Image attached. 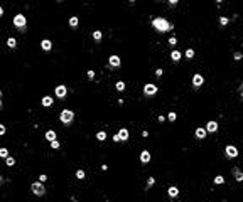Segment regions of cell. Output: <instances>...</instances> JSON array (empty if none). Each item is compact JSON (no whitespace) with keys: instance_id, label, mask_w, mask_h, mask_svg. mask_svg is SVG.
<instances>
[{"instance_id":"484cf974","label":"cell","mask_w":243,"mask_h":202,"mask_svg":"<svg viewBox=\"0 0 243 202\" xmlns=\"http://www.w3.org/2000/svg\"><path fill=\"white\" fill-rule=\"evenodd\" d=\"M184 56L187 57V59H192V57H194V50H192V49H187V50L184 52Z\"/></svg>"},{"instance_id":"9c48e42d","label":"cell","mask_w":243,"mask_h":202,"mask_svg":"<svg viewBox=\"0 0 243 202\" xmlns=\"http://www.w3.org/2000/svg\"><path fill=\"white\" fill-rule=\"evenodd\" d=\"M203 83H204L203 74H194V76H192V88H194V89H198L199 86H203Z\"/></svg>"},{"instance_id":"ffe728a7","label":"cell","mask_w":243,"mask_h":202,"mask_svg":"<svg viewBox=\"0 0 243 202\" xmlns=\"http://www.w3.org/2000/svg\"><path fill=\"white\" fill-rule=\"evenodd\" d=\"M7 46H9L10 49H15L17 47V41L14 37H9V39H7Z\"/></svg>"},{"instance_id":"2e32d148","label":"cell","mask_w":243,"mask_h":202,"mask_svg":"<svg viewBox=\"0 0 243 202\" xmlns=\"http://www.w3.org/2000/svg\"><path fill=\"white\" fill-rule=\"evenodd\" d=\"M181 57H182V54H181L177 49H174L172 52H171V59H172L174 63H179V61H181Z\"/></svg>"},{"instance_id":"e0dca14e","label":"cell","mask_w":243,"mask_h":202,"mask_svg":"<svg viewBox=\"0 0 243 202\" xmlns=\"http://www.w3.org/2000/svg\"><path fill=\"white\" fill-rule=\"evenodd\" d=\"M118 136H120L122 142H127L128 136H130V135H128V130H127V128H122L120 131H118Z\"/></svg>"},{"instance_id":"30bf717a","label":"cell","mask_w":243,"mask_h":202,"mask_svg":"<svg viewBox=\"0 0 243 202\" xmlns=\"http://www.w3.org/2000/svg\"><path fill=\"white\" fill-rule=\"evenodd\" d=\"M231 174L235 175V180H237V182H243V172H241L238 167H233V168H231Z\"/></svg>"},{"instance_id":"7bdbcfd3","label":"cell","mask_w":243,"mask_h":202,"mask_svg":"<svg viewBox=\"0 0 243 202\" xmlns=\"http://www.w3.org/2000/svg\"><path fill=\"white\" fill-rule=\"evenodd\" d=\"M2 15H3V9L0 7V17H2Z\"/></svg>"},{"instance_id":"681fc988","label":"cell","mask_w":243,"mask_h":202,"mask_svg":"<svg viewBox=\"0 0 243 202\" xmlns=\"http://www.w3.org/2000/svg\"><path fill=\"white\" fill-rule=\"evenodd\" d=\"M58 2H61V0H58Z\"/></svg>"},{"instance_id":"5b68a950","label":"cell","mask_w":243,"mask_h":202,"mask_svg":"<svg viewBox=\"0 0 243 202\" xmlns=\"http://www.w3.org/2000/svg\"><path fill=\"white\" fill-rule=\"evenodd\" d=\"M144 95L145 96H155L157 95V86L155 84H150V83H149V84H145L144 86Z\"/></svg>"},{"instance_id":"52a82bcc","label":"cell","mask_w":243,"mask_h":202,"mask_svg":"<svg viewBox=\"0 0 243 202\" xmlns=\"http://www.w3.org/2000/svg\"><path fill=\"white\" fill-rule=\"evenodd\" d=\"M120 64H122V61H120V57L117 56V54H113V56L108 57V66L112 67V69H117V67H120Z\"/></svg>"},{"instance_id":"3957f363","label":"cell","mask_w":243,"mask_h":202,"mask_svg":"<svg viewBox=\"0 0 243 202\" xmlns=\"http://www.w3.org/2000/svg\"><path fill=\"white\" fill-rule=\"evenodd\" d=\"M26 25H27V19L24 14H17V15L14 17V27H17L19 30H24Z\"/></svg>"},{"instance_id":"9a60e30c","label":"cell","mask_w":243,"mask_h":202,"mask_svg":"<svg viewBox=\"0 0 243 202\" xmlns=\"http://www.w3.org/2000/svg\"><path fill=\"white\" fill-rule=\"evenodd\" d=\"M167 194H169V197H172V199H176L177 196H179V189H177V187H169V189H167Z\"/></svg>"},{"instance_id":"d4e9b609","label":"cell","mask_w":243,"mask_h":202,"mask_svg":"<svg viewBox=\"0 0 243 202\" xmlns=\"http://www.w3.org/2000/svg\"><path fill=\"white\" fill-rule=\"evenodd\" d=\"M105 138H106V131H98V133H96V140H100V142H103Z\"/></svg>"},{"instance_id":"7dc6e473","label":"cell","mask_w":243,"mask_h":202,"mask_svg":"<svg viewBox=\"0 0 243 202\" xmlns=\"http://www.w3.org/2000/svg\"><path fill=\"white\" fill-rule=\"evenodd\" d=\"M0 98H2V91H0Z\"/></svg>"},{"instance_id":"7c38bea8","label":"cell","mask_w":243,"mask_h":202,"mask_svg":"<svg viewBox=\"0 0 243 202\" xmlns=\"http://www.w3.org/2000/svg\"><path fill=\"white\" fill-rule=\"evenodd\" d=\"M206 133H208V131H206V128H198V130L194 131V136H196L198 140H204V138H206Z\"/></svg>"},{"instance_id":"7a4b0ae2","label":"cell","mask_w":243,"mask_h":202,"mask_svg":"<svg viewBox=\"0 0 243 202\" xmlns=\"http://www.w3.org/2000/svg\"><path fill=\"white\" fill-rule=\"evenodd\" d=\"M59 120H61V123H64V125H71L74 120V113L71 110H63L59 115Z\"/></svg>"},{"instance_id":"f6af8a7d","label":"cell","mask_w":243,"mask_h":202,"mask_svg":"<svg viewBox=\"0 0 243 202\" xmlns=\"http://www.w3.org/2000/svg\"><path fill=\"white\" fill-rule=\"evenodd\" d=\"M0 182H2V175H0Z\"/></svg>"},{"instance_id":"d590c367","label":"cell","mask_w":243,"mask_h":202,"mask_svg":"<svg viewBox=\"0 0 243 202\" xmlns=\"http://www.w3.org/2000/svg\"><path fill=\"white\" fill-rule=\"evenodd\" d=\"M238 95H240V98L243 99V83L240 84V88H238Z\"/></svg>"},{"instance_id":"bcb514c9","label":"cell","mask_w":243,"mask_h":202,"mask_svg":"<svg viewBox=\"0 0 243 202\" xmlns=\"http://www.w3.org/2000/svg\"><path fill=\"white\" fill-rule=\"evenodd\" d=\"M128 2H135V0H128Z\"/></svg>"},{"instance_id":"cb8c5ba5","label":"cell","mask_w":243,"mask_h":202,"mask_svg":"<svg viewBox=\"0 0 243 202\" xmlns=\"http://www.w3.org/2000/svg\"><path fill=\"white\" fill-rule=\"evenodd\" d=\"M69 27H73V29L78 27V17H71L69 19Z\"/></svg>"},{"instance_id":"83f0119b","label":"cell","mask_w":243,"mask_h":202,"mask_svg":"<svg viewBox=\"0 0 243 202\" xmlns=\"http://www.w3.org/2000/svg\"><path fill=\"white\" fill-rule=\"evenodd\" d=\"M9 157V150L7 148H0V158H7Z\"/></svg>"},{"instance_id":"8d00e7d4","label":"cell","mask_w":243,"mask_h":202,"mask_svg":"<svg viewBox=\"0 0 243 202\" xmlns=\"http://www.w3.org/2000/svg\"><path fill=\"white\" fill-rule=\"evenodd\" d=\"M167 2H169V5H177V3H179V0H167Z\"/></svg>"},{"instance_id":"e575fe53","label":"cell","mask_w":243,"mask_h":202,"mask_svg":"<svg viewBox=\"0 0 243 202\" xmlns=\"http://www.w3.org/2000/svg\"><path fill=\"white\" fill-rule=\"evenodd\" d=\"M169 44H171V46H176V44H177V39H176V37H171V39H169Z\"/></svg>"},{"instance_id":"4dcf8cb0","label":"cell","mask_w":243,"mask_h":202,"mask_svg":"<svg viewBox=\"0 0 243 202\" xmlns=\"http://www.w3.org/2000/svg\"><path fill=\"white\" fill-rule=\"evenodd\" d=\"M59 147H61V145H59V142H58V140H52V142H51V148H54V150H58V148H59Z\"/></svg>"},{"instance_id":"c3c4849f","label":"cell","mask_w":243,"mask_h":202,"mask_svg":"<svg viewBox=\"0 0 243 202\" xmlns=\"http://www.w3.org/2000/svg\"><path fill=\"white\" fill-rule=\"evenodd\" d=\"M216 2H218V3H220V2H221V0H216Z\"/></svg>"},{"instance_id":"4316f807","label":"cell","mask_w":243,"mask_h":202,"mask_svg":"<svg viewBox=\"0 0 243 202\" xmlns=\"http://www.w3.org/2000/svg\"><path fill=\"white\" fill-rule=\"evenodd\" d=\"M84 177H86V174H84V170H76V179L83 180Z\"/></svg>"},{"instance_id":"b9f144b4","label":"cell","mask_w":243,"mask_h":202,"mask_svg":"<svg viewBox=\"0 0 243 202\" xmlns=\"http://www.w3.org/2000/svg\"><path fill=\"white\" fill-rule=\"evenodd\" d=\"M113 142H120V136H118V133H117V135L113 136Z\"/></svg>"},{"instance_id":"ac0fdd59","label":"cell","mask_w":243,"mask_h":202,"mask_svg":"<svg viewBox=\"0 0 243 202\" xmlns=\"http://www.w3.org/2000/svg\"><path fill=\"white\" fill-rule=\"evenodd\" d=\"M41 103H42V106H44V108H49L52 104V98H51V96H44Z\"/></svg>"},{"instance_id":"f1b7e54d","label":"cell","mask_w":243,"mask_h":202,"mask_svg":"<svg viewBox=\"0 0 243 202\" xmlns=\"http://www.w3.org/2000/svg\"><path fill=\"white\" fill-rule=\"evenodd\" d=\"M5 164L9 165V167H12V165H15V160H14L12 157H7V158H5Z\"/></svg>"},{"instance_id":"74e56055","label":"cell","mask_w":243,"mask_h":202,"mask_svg":"<svg viewBox=\"0 0 243 202\" xmlns=\"http://www.w3.org/2000/svg\"><path fill=\"white\" fill-rule=\"evenodd\" d=\"M233 57H235V61H240V59H241V54H240V52H235Z\"/></svg>"},{"instance_id":"603a6c76","label":"cell","mask_w":243,"mask_h":202,"mask_svg":"<svg viewBox=\"0 0 243 202\" xmlns=\"http://www.w3.org/2000/svg\"><path fill=\"white\" fill-rule=\"evenodd\" d=\"M214 184H216V185H223L224 184V177L223 175H216L214 177Z\"/></svg>"},{"instance_id":"60d3db41","label":"cell","mask_w":243,"mask_h":202,"mask_svg":"<svg viewBox=\"0 0 243 202\" xmlns=\"http://www.w3.org/2000/svg\"><path fill=\"white\" fill-rule=\"evenodd\" d=\"M162 73H164L162 69H157V71H155V76H162Z\"/></svg>"},{"instance_id":"f546056e","label":"cell","mask_w":243,"mask_h":202,"mask_svg":"<svg viewBox=\"0 0 243 202\" xmlns=\"http://www.w3.org/2000/svg\"><path fill=\"white\" fill-rule=\"evenodd\" d=\"M154 184H155V179H154V177H149L147 179V189H150Z\"/></svg>"},{"instance_id":"ab89813d","label":"cell","mask_w":243,"mask_h":202,"mask_svg":"<svg viewBox=\"0 0 243 202\" xmlns=\"http://www.w3.org/2000/svg\"><path fill=\"white\" fill-rule=\"evenodd\" d=\"M88 78L93 79V78H95V73H93V71H88Z\"/></svg>"},{"instance_id":"ee69618b","label":"cell","mask_w":243,"mask_h":202,"mask_svg":"<svg viewBox=\"0 0 243 202\" xmlns=\"http://www.w3.org/2000/svg\"><path fill=\"white\" fill-rule=\"evenodd\" d=\"M2 108H3V104H2V99H0V110H2Z\"/></svg>"},{"instance_id":"8992f818","label":"cell","mask_w":243,"mask_h":202,"mask_svg":"<svg viewBox=\"0 0 243 202\" xmlns=\"http://www.w3.org/2000/svg\"><path fill=\"white\" fill-rule=\"evenodd\" d=\"M224 155H226L228 158H237L238 157V148L235 145H228L226 148H224Z\"/></svg>"},{"instance_id":"4fadbf2b","label":"cell","mask_w":243,"mask_h":202,"mask_svg":"<svg viewBox=\"0 0 243 202\" xmlns=\"http://www.w3.org/2000/svg\"><path fill=\"white\" fill-rule=\"evenodd\" d=\"M41 49L42 50H51L52 49V42L49 39H42L41 41Z\"/></svg>"},{"instance_id":"836d02e7","label":"cell","mask_w":243,"mask_h":202,"mask_svg":"<svg viewBox=\"0 0 243 202\" xmlns=\"http://www.w3.org/2000/svg\"><path fill=\"white\" fill-rule=\"evenodd\" d=\"M5 131H7L5 125H2V123H0V136H3V135H5Z\"/></svg>"},{"instance_id":"277c9868","label":"cell","mask_w":243,"mask_h":202,"mask_svg":"<svg viewBox=\"0 0 243 202\" xmlns=\"http://www.w3.org/2000/svg\"><path fill=\"white\" fill-rule=\"evenodd\" d=\"M31 189H32V192H34L35 196H39V197H41V196H44V194H46V187L42 185V182H41V180H39V182H34V184H32V185H31Z\"/></svg>"},{"instance_id":"d6a6232c","label":"cell","mask_w":243,"mask_h":202,"mask_svg":"<svg viewBox=\"0 0 243 202\" xmlns=\"http://www.w3.org/2000/svg\"><path fill=\"white\" fill-rule=\"evenodd\" d=\"M176 118H177V115L172 111V113H169V116H167V120H169V121H176Z\"/></svg>"},{"instance_id":"ba28073f","label":"cell","mask_w":243,"mask_h":202,"mask_svg":"<svg viewBox=\"0 0 243 202\" xmlns=\"http://www.w3.org/2000/svg\"><path fill=\"white\" fill-rule=\"evenodd\" d=\"M54 95H56V98H59V99L66 98V95H68V88H66L64 84H59L58 88L54 89Z\"/></svg>"},{"instance_id":"8fae6325","label":"cell","mask_w":243,"mask_h":202,"mask_svg":"<svg viewBox=\"0 0 243 202\" xmlns=\"http://www.w3.org/2000/svg\"><path fill=\"white\" fill-rule=\"evenodd\" d=\"M206 131L208 133H216L218 131V123L216 121H208V125H206Z\"/></svg>"},{"instance_id":"f35d334b","label":"cell","mask_w":243,"mask_h":202,"mask_svg":"<svg viewBox=\"0 0 243 202\" xmlns=\"http://www.w3.org/2000/svg\"><path fill=\"white\" fill-rule=\"evenodd\" d=\"M39 180H41V182H46V180H47V175H41L39 177Z\"/></svg>"},{"instance_id":"6da1fadb","label":"cell","mask_w":243,"mask_h":202,"mask_svg":"<svg viewBox=\"0 0 243 202\" xmlns=\"http://www.w3.org/2000/svg\"><path fill=\"white\" fill-rule=\"evenodd\" d=\"M152 27L155 29L157 32H169L174 29V25L169 22V20L162 19V17H155V19L152 20Z\"/></svg>"},{"instance_id":"44dd1931","label":"cell","mask_w":243,"mask_h":202,"mask_svg":"<svg viewBox=\"0 0 243 202\" xmlns=\"http://www.w3.org/2000/svg\"><path fill=\"white\" fill-rule=\"evenodd\" d=\"M115 88H117V91L123 93V91H125V88H127V84H125L123 81H118V83H117V84H115Z\"/></svg>"},{"instance_id":"5bb4252c","label":"cell","mask_w":243,"mask_h":202,"mask_svg":"<svg viewBox=\"0 0 243 202\" xmlns=\"http://www.w3.org/2000/svg\"><path fill=\"white\" fill-rule=\"evenodd\" d=\"M140 162L142 164H149V162H150V153H149V150H144L140 153Z\"/></svg>"},{"instance_id":"7402d4cb","label":"cell","mask_w":243,"mask_h":202,"mask_svg":"<svg viewBox=\"0 0 243 202\" xmlns=\"http://www.w3.org/2000/svg\"><path fill=\"white\" fill-rule=\"evenodd\" d=\"M101 37H103V34L100 30H95L93 32V39H95V42H101Z\"/></svg>"},{"instance_id":"1f68e13d","label":"cell","mask_w":243,"mask_h":202,"mask_svg":"<svg viewBox=\"0 0 243 202\" xmlns=\"http://www.w3.org/2000/svg\"><path fill=\"white\" fill-rule=\"evenodd\" d=\"M228 22H230V20H228L226 17H221V19H220V25H221V27H224V25H228Z\"/></svg>"},{"instance_id":"d6986e66","label":"cell","mask_w":243,"mask_h":202,"mask_svg":"<svg viewBox=\"0 0 243 202\" xmlns=\"http://www.w3.org/2000/svg\"><path fill=\"white\" fill-rule=\"evenodd\" d=\"M46 140H49V142L56 140V131L54 130H47V131H46Z\"/></svg>"}]
</instances>
